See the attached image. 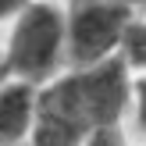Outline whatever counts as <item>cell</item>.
<instances>
[{"label": "cell", "instance_id": "1", "mask_svg": "<svg viewBox=\"0 0 146 146\" xmlns=\"http://www.w3.org/2000/svg\"><path fill=\"white\" fill-rule=\"evenodd\" d=\"M135 89V68L125 57H114L89 68H68L61 78L43 86V111L86 128L128 125Z\"/></svg>", "mask_w": 146, "mask_h": 146}, {"label": "cell", "instance_id": "2", "mask_svg": "<svg viewBox=\"0 0 146 146\" xmlns=\"http://www.w3.org/2000/svg\"><path fill=\"white\" fill-rule=\"evenodd\" d=\"M4 61L11 78L32 86H50L71 68L68 61V4L64 0H32L7 25Z\"/></svg>", "mask_w": 146, "mask_h": 146}, {"label": "cell", "instance_id": "3", "mask_svg": "<svg viewBox=\"0 0 146 146\" xmlns=\"http://www.w3.org/2000/svg\"><path fill=\"white\" fill-rule=\"evenodd\" d=\"M139 14L118 0H68V61L89 68L125 57Z\"/></svg>", "mask_w": 146, "mask_h": 146}, {"label": "cell", "instance_id": "4", "mask_svg": "<svg viewBox=\"0 0 146 146\" xmlns=\"http://www.w3.org/2000/svg\"><path fill=\"white\" fill-rule=\"evenodd\" d=\"M43 89L7 75L0 82V146H29L39 125Z\"/></svg>", "mask_w": 146, "mask_h": 146}, {"label": "cell", "instance_id": "5", "mask_svg": "<svg viewBox=\"0 0 146 146\" xmlns=\"http://www.w3.org/2000/svg\"><path fill=\"white\" fill-rule=\"evenodd\" d=\"M82 146H139V139L128 125H104V128H93Z\"/></svg>", "mask_w": 146, "mask_h": 146}, {"label": "cell", "instance_id": "6", "mask_svg": "<svg viewBox=\"0 0 146 146\" xmlns=\"http://www.w3.org/2000/svg\"><path fill=\"white\" fill-rule=\"evenodd\" d=\"M128 128L135 132V139H146V71H135V89H132Z\"/></svg>", "mask_w": 146, "mask_h": 146}, {"label": "cell", "instance_id": "7", "mask_svg": "<svg viewBox=\"0 0 146 146\" xmlns=\"http://www.w3.org/2000/svg\"><path fill=\"white\" fill-rule=\"evenodd\" d=\"M125 61L135 71H146V11L135 18V29L128 36V46H125Z\"/></svg>", "mask_w": 146, "mask_h": 146}, {"label": "cell", "instance_id": "8", "mask_svg": "<svg viewBox=\"0 0 146 146\" xmlns=\"http://www.w3.org/2000/svg\"><path fill=\"white\" fill-rule=\"evenodd\" d=\"M29 4H32V0H0V21H7V25H11V21L18 18Z\"/></svg>", "mask_w": 146, "mask_h": 146}, {"label": "cell", "instance_id": "9", "mask_svg": "<svg viewBox=\"0 0 146 146\" xmlns=\"http://www.w3.org/2000/svg\"><path fill=\"white\" fill-rule=\"evenodd\" d=\"M118 4H125V7H132L135 14H143V11H146V0H118Z\"/></svg>", "mask_w": 146, "mask_h": 146}, {"label": "cell", "instance_id": "10", "mask_svg": "<svg viewBox=\"0 0 146 146\" xmlns=\"http://www.w3.org/2000/svg\"><path fill=\"white\" fill-rule=\"evenodd\" d=\"M7 78V61H4V43H0V82Z\"/></svg>", "mask_w": 146, "mask_h": 146}, {"label": "cell", "instance_id": "11", "mask_svg": "<svg viewBox=\"0 0 146 146\" xmlns=\"http://www.w3.org/2000/svg\"><path fill=\"white\" fill-rule=\"evenodd\" d=\"M139 146H146V139H139Z\"/></svg>", "mask_w": 146, "mask_h": 146}, {"label": "cell", "instance_id": "12", "mask_svg": "<svg viewBox=\"0 0 146 146\" xmlns=\"http://www.w3.org/2000/svg\"><path fill=\"white\" fill-rule=\"evenodd\" d=\"M64 4H68V0H64Z\"/></svg>", "mask_w": 146, "mask_h": 146}]
</instances>
